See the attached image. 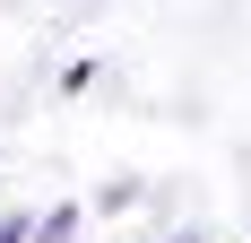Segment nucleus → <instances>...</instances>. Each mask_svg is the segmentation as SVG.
I'll list each match as a JSON object with an SVG mask.
<instances>
[{
    "instance_id": "obj_1",
    "label": "nucleus",
    "mask_w": 251,
    "mask_h": 243,
    "mask_svg": "<svg viewBox=\"0 0 251 243\" xmlns=\"http://www.w3.org/2000/svg\"><path fill=\"white\" fill-rule=\"evenodd\" d=\"M70 235H78V217L61 209V217H44V235H35V243H70Z\"/></svg>"
}]
</instances>
